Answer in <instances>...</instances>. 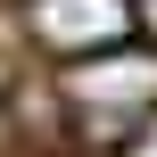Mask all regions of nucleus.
Here are the masks:
<instances>
[{
	"mask_svg": "<svg viewBox=\"0 0 157 157\" xmlns=\"http://www.w3.org/2000/svg\"><path fill=\"white\" fill-rule=\"evenodd\" d=\"M58 108H66V124H75L83 149H116V141H132V132L157 116V58L132 50V41L75 58V75L58 83Z\"/></svg>",
	"mask_w": 157,
	"mask_h": 157,
	"instance_id": "f257e3e1",
	"label": "nucleus"
},
{
	"mask_svg": "<svg viewBox=\"0 0 157 157\" xmlns=\"http://www.w3.org/2000/svg\"><path fill=\"white\" fill-rule=\"evenodd\" d=\"M25 41L50 58H91L132 41V0H25Z\"/></svg>",
	"mask_w": 157,
	"mask_h": 157,
	"instance_id": "f03ea898",
	"label": "nucleus"
}]
</instances>
